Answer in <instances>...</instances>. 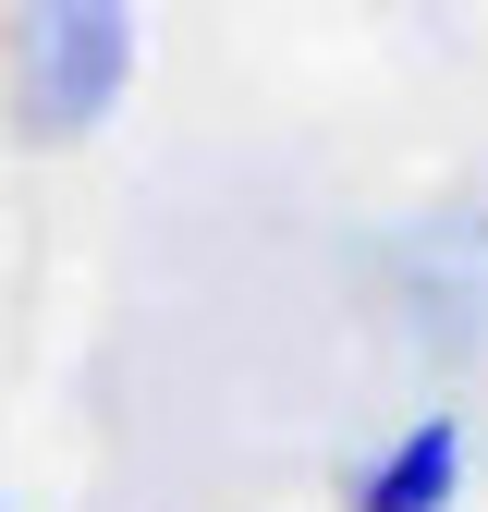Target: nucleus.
Returning <instances> with one entry per match:
<instances>
[{
    "mask_svg": "<svg viewBox=\"0 0 488 512\" xmlns=\"http://www.w3.org/2000/svg\"><path fill=\"white\" fill-rule=\"evenodd\" d=\"M135 86V13L122 0H49L13 25V122L37 147H74Z\"/></svg>",
    "mask_w": 488,
    "mask_h": 512,
    "instance_id": "f257e3e1",
    "label": "nucleus"
},
{
    "mask_svg": "<svg viewBox=\"0 0 488 512\" xmlns=\"http://www.w3.org/2000/svg\"><path fill=\"white\" fill-rule=\"evenodd\" d=\"M452 500H464V415H415L354 476V512H452Z\"/></svg>",
    "mask_w": 488,
    "mask_h": 512,
    "instance_id": "f03ea898",
    "label": "nucleus"
}]
</instances>
